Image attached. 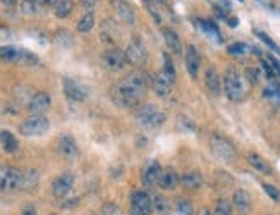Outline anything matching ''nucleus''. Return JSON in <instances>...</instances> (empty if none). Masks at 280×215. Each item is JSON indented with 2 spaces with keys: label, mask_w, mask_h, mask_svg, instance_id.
<instances>
[{
  "label": "nucleus",
  "mask_w": 280,
  "mask_h": 215,
  "mask_svg": "<svg viewBox=\"0 0 280 215\" xmlns=\"http://www.w3.org/2000/svg\"><path fill=\"white\" fill-rule=\"evenodd\" d=\"M93 26H95V16H93V12H86V14L79 19V23H77V31L88 33L93 29Z\"/></svg>",
  "instance_id": "nucleus-32"
},
{
  "label": "nucleus",
  "mask_w": 280,
  "mask_h": 215,
  "mask_svg": "<svg viewBox=\"0 0 280 215\" xmlns=\"http://www.w3.org/2000/svg\"><path fill=\"white\" fill-rule=\"evenodd\" d=\"M0 62L5 64H18V66H36L38 57L26 48H18V47H0Z\"/></svg>",
  "instance_id": "nucleus-4"
},
{
  "label": "nucleus",
  "mask_w": 280,
  "mask_h": 215,
  "mask_svg": "<svg viewBox=\"0 0 280 215\" xmlns=\"http://www.w3.org/2000/svg\"><path fill=\"white\" fill-rule=\"evenodd\" d=\"M265 98H268L270 102H273L275 105H280V85L275 81H272L265 90H263Z\"/></svg>",
  "instance_id": "nucleus-28"
},
{
  "label": "nucleus",
  "mask_w": 280,
  "mask_h": 215,
  "mask_svg": "<svg viewBox=\"0 0 280 215\" xmlns=\"http://www.w3.org/2000/svg\"><path fill=\"white\" fill-rule=\"evenodd\" d=\"M114 12L119 18V21L126 23V24H133L134 23V9L131 4H127L126 0H110Z\"/></svg>",
  "instance_id": "nucleus-15"
},
{
  "label": "nucleus",
  "mask_w": 280,
  "mask_h": 215,
  "mask_svg": "<svg viewBox=\"0 0 280 215\" xmlns=\"http://www.w3.org/2000/svg\"><path fill=\"white\" fill-rule=\"evenodd\" d=\"M179 184L184 190H200L203 186V174L200 170H187L179 177Z\"/></svg>",
  "instance_id": "nucleus-19"
},
{
  "label": "nucleus",
  "mask_w": 280,
  "mask_h": 215,
  "mask_svg": "<svg viewBox=\"0 0 280 215\" xmlns=\"http://www.w3.org/2000/svg\"><path fill=\"white\" fill-rule=\"evenodd\" d=\"M72 9H74V4L70 2V0H59V2L55 4L53 12H55L57 18L64 19V18H67L70 12H72Z\"/></svg>",
  "instance_id": "nucleus-30"
},
{
  "label": "nucleus",
  "mask_w": 280,
  "mask_h": 215,
  "mask_svg": "<svg viewBox=\"0 0 280 215\" xmlns=\"http://www.w3.org/2000/svg\"><path fill=\"white\" fill-rule=\"evenodd\" d=\"M205 83H207V88L210 90L211 95L218 96L222 93V79L215 67H208L207 69V72H205Z\"/></svg>",
  "instance_id": "nucleus-21"
},
{
  "label": "nucleus",
  "mask_w": 280,
  "mask_h": 215,
  "mask_svg": "<svg viewBox=\"0 0 280 215\" xmlns=\"http://www.w3.org/2000/svg\"><path fill=\"white\" fill-rule=\"evenodd\" d=\"M162 167L160 164L157 162V160H150V162L144 166L143 169V174H141V183L144 184V186H155V184L158 183V177H160L162 174Z\"/></svg>",
  "instance_id": "nucleus-16"
},
{
  "label": "nucleus",
  "mask_w": 280,
  "mask_h": 215,
  "mask_svg": "<svg viewBox=\"0 0 280 215\" xmlns=\"http://www.w3.org/2000/svg\"><path fill=\"white\" fill-rule=\"evenodd\" d=\"M224 92L229 100L232 102H242L248 95V90L244 85V78L239 74V71L234 67H229L224 74Z\"/></svg>",
  "instance_id": "nucleus-3"
},
{
  "label": "nucleus",
  "mask_w": 280,
  "mask_h": 215,
  "mask_svg": "<svg viewBox=\"0 0 280 215\" xmlns=\"http://www.w3.org/2000/svg\"><path fill=\"white\" fill-rule=\"evenodd\" d=\"M244 78L248 79L251 85H258L259 78H261V71L256 69V67H246L244 71Z\"/></svg>",
  "instance_id": "nucleus-35"
},
{
  "label": "nucleus",
  "mask_w": 280,
  "mask_h": 215,
  "mask_svg": "<svg viewBox=\"0 0 280 215\" xmlns=\"http://www.w3.org/2000/svg\"><path fill=\"white\" fill-rule=\"evenodd\" d=\"M232 203L237 208V212L241 215H248L251 212V196L248 191L244 190H235L234 196H232Z\"/></svg>",
  "instance_id": "nucleus-20"
},
{
  "label": "nucleus",
  "mask_w": 280,
  "mask_h": 215,
  "mask_svg": "<svg viewBox=\"0 0 280 215\" xmlns=\"http://www.w3.org/2000/svg\"><path fill=\"white\" fill-rule=\"evenodd\" d=\"M102 214L103 215H120V210H119V207H117V205L105 203V205H103V208H102Z\"/></svg>",
  "instance_id": "nucleus-40"
},
{
  "label": "nucleus",
  "mask_w": 280,
  "mask_h": 215,
  "mask_svg": "<svg viewBox=\"0 0 280 215\" xmlns=\"http://www.w3.org/2000/svg\"><path fill=\"white\" fill-rule=\"evenodd\" d=\"M151 201H153V210L158 212L160 215H170L172 214V203L160 193L151 194Z\"/></svg>",
  "instance_id": "nucleus-27"
},
{
  "label": "nucleus",
  "mask_w": 280,
  "mask_h": 215,
  "mask_svg": "<svg viewBox=\"0 0 280 215\" xmlns=\"http://www.w3.org/2000/svg\"><path fill=\"white\" fill-rule=\"evenodd\" d=\"M175 214L177 215H194V207L189 198H179L175 201Z\"/></svg>",
  "instance_id": "nucleus-29"
},
{
  "label": "nucleus",
  "mask_w": 280,
  "mask_h": 215,
  "mask_svg": "<svg viewBox=\"0 0 280 215\" xmlns=\"http://www.w3.org/2000/svg\"><path fill=\"white\" fill-rule=\"evenodd\" d=\"M150 85H151V88H153L155 95L160 96V98H167V96L172 93V85H174V81H170V79L160 71V72L151 76Z\"/></svg>",
  "instance_id": "nucleus-13"
},
{
  "label": "nucleus",
  "mask_w": 280,
  "mask_h": 215,
  "mask_svg": "<svg viewBox=\"0 0 280 215\" xmlns=\"http://www.w3.org/2000/svg\"><path fill=\"white\" fill-rule=\"evenodd\" d=\"M0 145H2L4 152H7V153H16L19 148V143H18V140H16V136L7 129L0 131Z\"/></svg>",
  "instance_id": "nucleus-26"
},
{
  "label": "nucleus",
  "mask_w": 280,
  "mask_h": 215,
  "mask_svg": "<svg viewBox=\"0 0 280 215\" xmlns=\"http://www.w3.org/2000/svg\"><path fill=\"white\" fill-rule=\"evenodd\" d=\"M248 162H249V166H251L253 169L258 170L259 174H265V176H270V174H272V167H270V164L266 162L261 155H258V153L249 152L248 153Z\"/></svg>",
  "instance_id": "nucleus-24"
},
{
  "label": "nucleus",
  "mask_w": 280,
  "mask_h": 215,
  "mask_svg": "<svg viewBox=\"0 0 280 215\" xmlns=\"http://www.w3.org/2000/svg\"><path fill=\"white\" fill-rule=\"evenodd\" d=\"M57 152L66 160H76L77 155H79L77 143L70 134H60L59 140H57Z\"/></svg>",
  "instance_id": "nucleus-8"
},
{
  "label": "nucleus",
  "mask_w": 280,
  "mask_h": 215,
  "mask_svg": "<svg viewBox=\"0 0 280 215\" xmlns=\"http://www.w3.org/2000/svg\"><path fill=\"white\" fill-rule=\"evenodd\" d=\"M210 148L213 152V155L217 159H220L222 162H234L237 159L234 143L220 133H213L210 136Z\"/></svg>",
  "instance_id": "nucleus-5"
},
{
  "label": "nucleus",
  "mask_w": 280,
  "mask_h": 215,
  "mask_svg": "<svg viewBox=\"0 0 280 215\" xmlns=\"http://www.w3.org/2000/svg\"><path fill=\"white\" fill-rule=\"evenodd\" d=\"M50 103H52V98H50L48 93L38 92L31 96V100H29L28 110L33 114V116H43V114L50 109Z\"/></svg>",
  "instance_id": "nucleus-14"
},
{
  "label": "nucleus",
  "mask_w": 280,
  "mask_h": 215,
  "mask_svg": "<svg viewBox=\"0 0 280 215\" xmlns=\"http://www.w3.org/2000/svg\"><path fill=\"white\" fill-rule=\"evenodd\" d=\"M38 181H40L38 170L29 169L28 172H24V184H23V190H26V191L35 190V188L38 186Z\"/></svg>",
  "instance_id": "nucleus-31"
},
{
  "label": "nucleus",
  "mask_w": 280,
  "mask_h": 215,
  "mask_svg": "<svg viewBox=\"0 0 280 215\" xmlns=\"http://www.w3.org/2000/svg\"><path fill=\"white\" fill-rule=\"evenodd\" d=\"M258 38H259V40H261V42H265V43H266V45H268V47H270V48H272V50H273V52H275V53H279V55H280V47H279V45H277V43H275V42H273V40H272V38H268V36H266V35H265V33H258Z\"/></svg>",
  "instance_id": "nucleus-39"
},
{
  "label": "nucleus",
  "mask_w": 280,
  "mask_h": 215,
  "mask_svg": "<svg viewBox=\"0 0 280 215\" xmlns=\"http://www.w3.org/2000/svg\"><path fill=\"white\" fill-rule=\"evenodd\" d=\"M167 116L165 112H162L160 109L153 105V103H144L140 105L134 112V122L141 127V129L148 131V129H157L162 124L165 122Z\"/></svg>",
  "instance_id": "nucleus-2"
},
{
  "label": "nucleus",
  "mask_w": 280,
  "mask_h": 215,
  "mask_svg": "<svg viewBox=\"0 0 280 215\" xmlns=\"http://www.w3.org/2000/svg\"><path fill=\"white\" fill-rule=\"evenodd\" d=\"M5 176H7V167H5V166H0V191H4Z\"/></svg>",
  "instance_id": "nucleus-44"
},
{
  "label": "nucleus",
  "mask_w": 280,
  "mask_h": 215,
  "mask_svg": "<svg viewBox=\"0 0 280 215\" xmlns=\"http://www.w3.org/2000/svg\"><path fill=\"white\" fill-rule=\"evenodd\" d=\"M198 28H200L201 31L208 36V38L213 40L215 43H222V33H220V29H218V26L215 24V23L201 19V21H198Z\"/></svg>",
  "instance_id": "nucleus-25"
},
{
  "label": "nucleus",
  "mask_w": 280,
  "mask_h": 215,
  "mask_svg": "<svg viewBox=\"0 0 280 215\" xmlns=\"http://www.w3.org/2000/svg\"><path fill=\"white\" fill-rule=\"evenodd\" d=\"M79 2H81V5L86 7V9H93L96 4V0H79Z\"/></svg>",
  "instance_id": "nucleus-46"
},
{
  "label": "nucleus",
  "mask_w": 280,
  "mask_h": 215,
  "mask_svg": "<svg viewBox=\"0 0 280 215\" xmlns=\"http://www.w3.org/2000/svg\"><path fill=\"white\" fill-rule=\"evenodd\" d=\"M131 208H134L143 215H151V212H153L151 194L146 191H134L131 194Z\"/></svg>",
  "instance_id": "nucleus-11"
},
{
  "label": "nucleus",
  "mask_w": 280,
  "mask_h": 215,
  "mask_svg": "<svg viewBox=\"0 0 280 215\" xmlns=\"http://www.w3.org/2000/svg\"><path fill=\"white\" fill-rule=\"evenodd\" d=\"M165 76H167L170 81H175V67L172 62V57L168 53H163V69H162Z\"/></svg>",
  "instance_id": "nucleus-33"
},
{
  "label": "nucleus",
  "mask_w": 280,
  "mask_h": 215,
  "mask_svg": "<svg viewBox=\"0 0 280 215\" xmlns=\"http://www.w3.org/2000/svg\"><path fill=\"white\" fill-rule=\"evenodd\" d=\"M102 59H103V64H105L107 69L114 71V72L124 69V66L127 64L126 53H124V50H120V48L105 50V52H103V55H102Z\"/></svg>",
  "instance_id": "nucleus-9"
},
{
  "label": "nucleus",
  "mask_w": 280,
  "mask_h": 215,
  "mask_svg": "<svg viewBox=\"0 0 280 215\" xmlns=\"http://www.w3.org/2000/svg\"><path fill=\"white\" fill-rule=\"evenodd\" d=\"M131 215H143V214H140L138 210H134V208H131Z\"/></svg>",
  "instance_id": "nucleus-50"
},
{
  "label": "nucleus",
  "mask_w": 280,
  "mask_h": 215,
  "mask_svg": "<svg viewBox=\"0 0 280 215\" xmlns=\"http://www.w3.org/2000/svg\"><path fill=\"white\" fill-rule=\"evenodd\" d=\"M213 215H232V203L229 200H225V198L218 200L217 205H215Z\"/></svg>",
  "instance_id": "nucleus-34"
},
{
  "label": "nucleus",
  "mask_w": 280,
  "mask_h": 215,
  "mask_svg": "<svg viewBox=\"0 0 280 215\" xmlns=\"http://www.w3.org/2000/svg\"><path fill=\"white\" fill-rule=\"evenodd\" d=\"M74 184V174L72 172H62L59 177H55V181L52 183V194L55 198H66L69 194V191L72 190Z\"/></svg>",
  "instance_id": "nucleus-10"
},
{
  "label": "nucleus",
  "mask_w": 280,
  "mask_h": 215,
  "mask_svg": "<svg viewBox=\"0 0 280 215\" xmlns=\"http://www.w3.org/2000/svg\"><path fill=\"white\" fill-rule=\"evenodd\" d=\"M35 2H38V0H35ZM42 2H43V0H42Z\"/></svg>",
  "instance_id": "nucleus-53"
},
{
  "label": "nucleus",
  "mask_w": 280,
  "mask_h": 215,
  "mask_svg": "<svg viewBox=\"0 0 280 215\" xmlns=\"http://www.w3.org/2000/svg\"><path fill=\"white\" fill-rule=\"evenodd\" d=\"M151 79L144 71H133L131 74H127L124 79L117 81L110 90V96H112L114 103L122 109H131L136 107L141 96L146 92V86Z\"/></svg>",
  "instance_id": "nucleus-1"
},
{
  "label": "nucleus",
  "mask_w": 280,
  "mask_h": 215,
  "mask_svg": "<svg viewBox=\"0 0 280 215\" xmlns=\"http://www.w3.org/2000/svg\"><path fill=\"white\" fill-rule=\"evenodd\" d=\"M23 215H36V208L33 207V205H26V207L23 208Z\"/></svg>",
  "instance_id": "nucleus-45"
},
{
  "label": "nucleus",
  "mask_w": 280,
  "mask_h": 215,
  "mask_svg": "<svg viewBox=\"0 0 280 215\" xmlns=\"http://www.w3.org/2000/svg\"><path fill=\"white\" fill-rule=\"evenodd\" d=\"M50 129V120L45 116H31L19 126L23 136H42Z\"/></svg>",
  "instance_id": "nucleus-6"
},
{
  "label": "nucleus",
  "mask_w": 280,
  "mask_h": 215,
  "mask_svg": "<svg viewBox=\"0 0 280 215\" xmlns=\"http://www.w3.org/2000/svg\"><path fill=\"white\" fill-rule=\"evenodd\" d=\"M196 215H213V214H211V210H208V208H201Z\"/></svg>",
  "instance_id": "nucleus-49"
},
{
  "label": "nucleus",
  "mask_w": 280,
  "mask_h": 215,
  "mask_svg": "<svg viewBox=\"0 0 280 215\" xmlns=\"http://www.w3.org/2000/svg\"><path fill=\"white\" fill-rule=\"evenodd\" d=\"M263 190H265V193L268 194L273 201H280V191L277 190L275 186H272V184H263Z\"/></svg>",
  "instance_id": "nucleus-38"
},
{
  "label": "nucleus",
  "mask_w": 280,
  "mask_h": 215,
  "mask_svg": "<svg viewBox=\"0 0 280 215\" xmlns=\"http://www.w3.org/2000/svg\"><path fill=\"white\" fill-rule=\"evenodd\" d=\"M261 67H263V71H265V72H266V76H268L270 81H273V79L277 78L275 71L272 69V66H270V64H268V60H261Z\"/></svg>",
  "instance_id": "nucleus-41"
},
{
  "label": "nucleus",
  "mask_w": 280,
  "mask_h": 215,
  "mask_svg": "<svg viewBox=\"0 0 280 215\" xmlns=\"http://www.w3.org/2000/svg\"><path fill=\"white\" fill-rule=\"evenodd\" d=\"M126 53V60L131 66H140L146 60V47H144L143 40L140 36H134L129 43H127V48L124 50Z\"/></svg>",
  "instance_id": "nucleus-7"
},
{
  "label": "nucleus",
  "mask_w": 280,
  "mask_h": 215,
  "mask_svg": "<svg viewBox=\"0 0 280 215\" xmlns=\"http://www.w3.org/2000/svg\"><path fill=\"white\" fill-rule=\"evenodd\" d=\"M157 2H160V4H163V2H165V0H157Z\"/></svg>",
  "instance_id": "nucleus-51"
},
{
  "label": "nucleus",
  "mask_w": 280,
  "mask_h": 215,
  "mask_svg": "<svg viewBox=\"0 0 280 215\" xmlns=\"http://www.w3.org/2000/svg\"><path fill=\"white\" fill-rule=\"evenodd\" d=\"M266 60H268V64L272 66V69L275 71V74L280 76V60L275 59L273 55H268V59H266Z\"/></svg>",
  "instance_id": "nucleus-42"
},
{
  "label": "nucleus",
  "mask_w": 280,
  "mask_h": 215,
  "mask_svg": "<svg viewBox=\"0 0 280 215\" xmlns=\"http://www.w3.org/2000/svg\"><path fill=\"white\" fill-rule=\"evenodd\" d=\"M0 2H2L5 7H14V5L18 4V0H0Z\"/></svg>",
  "instance_id": "nucleus-47"
},
{
  "label": "nucleus",
  "mask_w": 280,
  "mask_h": 215,
  "mask_svg": "<svg viewBox=\"0 0 280 215\" xmlns=\"http://www.w3.org/2000/svg\"><path fill=\"white\" fill-rule=\"evenodd\" d=\"M158 186L162 188V190H175V186L179 184V174L175 172L174 169H163L160 174V177H158Z\"/></svg>",
  "instance_id": "nucleus-22"
},
{
  "label": "nucleus",
  "mask_w": 280,
  "mask_h": 215,
  "mask_svg": "<svg viewBox=\"0 0 280 215\" xmlns=\"http://www.w3.org/2000/svg\"><path fill=\"white\" fill-rule=\"evenodd\" d=\"M36 11H38V5H36L35 0H23V4H21L23 14L33 16V14H36Z\"/></svg>",
  "instance_id": "nucleus-37"
},
{
  "label": "nucleus",
  "mask_w": 280,
  "mask_h": 215,
  "mask_svg": "<svg viewBox=\"0 0 280 215\" xmlns=\"http://www.w3.org/2000/svg\"><path fill=\"white\" fill-rule=\"evenodd\" d=\"M62 88H64V93H66L70 100H74V102H84V100L88 98V90L84 88L81 83L74 81V79L70 78H64Z\"/></svg>",
  "instance_id": "nucleus-12"
},
{
  "label": "nucleus",
  "mask_w": 280,
  "mask_h": 215,
  "mask_svg": "<svg viewBox=\"0 0 280 215\" xmlns=\"http://www.w3.org/2000/svg\"><path fill=\"white\" fill-rule=\"evenodd\" d=\"M200 67H201V57L200 53H198V48L194 45H189L187 50H186V69H187L191 78L194 79L198 78Z\"/></svg>",
  "instance_id": "nucleus-17"
},
{
  "label": "nucleus",
  "mask_w": 280,
  "mask_h": 215,
  "mask_svg": "<svg viewBox=\"0 0 280 215\" xmlns=\"http://www.w3.org/2000/svg\"><path fill=\"white\" fill-rule=\"evenodd\" d=\"M162 35H163V40L167 43L168 50L175 55H181L182 52V45H181V40H179L177 33L170 28H162Z\"/></svg>",
  "instance_id": "nucleus-23"
},
{
  "label": "nucleus",
  "mask_w": 280,
  "mask_h": 215,
  "mask_svg": "<svg viewBox=\"0 0 280 215\" xmlns=\"http://www.w3.org/2000/svg\"><path fill=\"white\" fill-rule=\"evenodd\" d=\"M24 184V172L16 167H7V176H5L4 191H18L23 190Z\"/></svg>",
  "instance_id": "nucleus-18"
},
{
  "label": "nucleus",
  "mask_w": 280,
  "mask_h": 215,
  "mask_svg": "<svg viewBox=\"0 0 280 215\" xmlns=\"http://www.w3.org/2000/svg\"><path fill=\"white\" fill-rule=\"evenodd\" d=\"M227 24L231 26V28H235V26H237V18H231V19H227Z\"/></svg>",
  "instance_id": "nucleus-48"
},
{
  "label": "nucleus",
  "mask_w": 280,
  "mask_h": 215,
  "mask_svg": "<svg viewBox=\"0 0 280 215\" xmlns=\"http://www.w3.org/2000/svg\"><path fill=\"white\" fill-rule=\"evenodd\" d=\"M179 124H184V129L182 131H194V124L191 122L189 119H186V117H179Z\"/></svg>",
  "instance_id": "nucleus-43"
},
{
  "label": "nucleus",
  "mask_w": 280,
  "mask_h": 215,
  "mask_svg": "<svg viewBox=\"0 0 280 215\" xmlns=\"http://www.w3.org/2000/svg\"><path fill=\"white\" fill-rule=\"evenodd\" d=\"M248 50H249V47L246 45V43L237 42V43H232V45H229L227 52L231 53V55H244V53H248Z\"/></svg>",
  "instance_id": "nucleus-36"
},
{
  "label": "nucleus",
  "mask_w": 280,
  "mask_h": 215,
  "mask_svg": "<svg viewBox=\"0 0 280 215\" xmlns=\"http://www.w3.org/2000/svg\"><path fill=\"white\" fill-rule=\"evenodd\" d=\"M48 215H57V214H48Z\"/></svg>",
  "instance_id": "nucleus-52"
}]
</instances>
